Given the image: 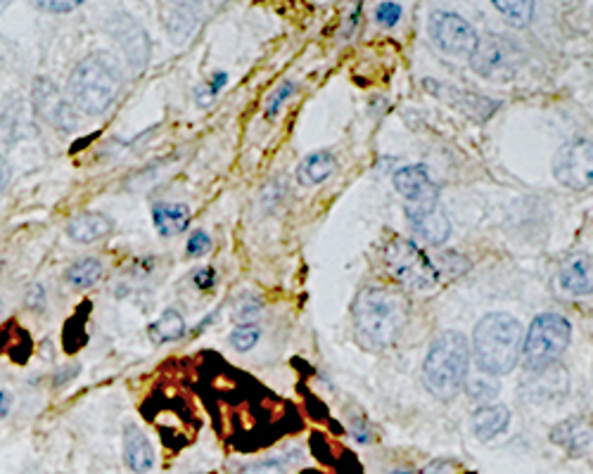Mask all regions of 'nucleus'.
<instances>
[{
	"label": "nucleus",
	"instance_id": "1",
	"mask_svg": "<svg viewBox=\"0 0 593 474\" xmlns=\"http://www.w3.org/2000/svg\"><path fill=\"white\" fill-rule=\"evenodd\" d=\"M352 318L359 342L373 351H383L402 338L408 320V301L389 287H363L354 299Z\"/></svg>",
	"mask_w": 593,
	"mask_h": 474
},
{
	"label": "nucleus",
	"instance_id": "2",
	"mask_svg": "<svg viewBox=\"0 0 593 474\" xmlns=\"http://www.w3.org/2000/svg\"><path fill=\"white\" fill-rule=\"evenodd\" d=\"M121 86H124V71L112 53H90L69 76L72 102L84 114L98 117L114 104Z\"/></svg>",
	"mask_w": 593,
	"mask_h": 474
},
{
	"label": "nucleus",
	"instance_id": "3",
	"mask_svg": "<svg viewBox=\"0 0 593 474\" xmlns=\"http://www.w3.org/2000/svg\"><path fill=\"white\" fill-rule=\"evenodd\" d=\"M525 330L508 313H486L475 326L473 351L477 368L490 375H508L523 356Z\"/></svg>",
	"mask_w": 593,
	"mask_h": 474
},
{
	"label": "nucleus",
	"instance_id": "4",
	"mask_svg": "<svg viewBox=\"0 0 593 474\" xmlns=\"http://www.w3.org/2000/svg\"><path fill=\"white\" fill-rule=\"evenodd\" d=\"M470 368V344L461 332L437 334L422 363V382L439 401H451L461 394Z\"/></svg>",
	"mask_w": 593,
	"mask_h": 474
},
{
	"label": "nucleus",
	"instance_id": "5",
	"mask_svg": "<svg viewBox=\"0 0 593 474\" xmlns=\"http://www.w3.org/2000/svg\"><path fill=\"white\" fill-rule=\"evenodd\" d=\"M572 340V326L565 316L560 313H541L531 320L529 330L525 332L523 359L529 371L549 368L556 365L565 354Z\"/></svg>",
	"mask_w": 593,
	"mask_h": 474
},
{
	"label": "nucleus",
	"instance_id": "6",
	"mask_svg": "<svg viewBox=\"0 0 593 474\" xmlns=\"http://www.w3.org/2000/svg\"><path fill=\"white\" fill-rule=\"evenodd\" d=\"M385 266L394 280L406 289H414V293H430L442 280V271H439L432 258L416 242L404 238L387 244Z\"/></svg>",
	"mask_w": 593,
	"mask_h": 474
},
{
	"label": "nucleus",
	"instance_id": "7",
	"mask_svg": "<svg viewBox=\"0 0 593 474\" xmlns=\"http://www.w3.org/2000/svg\"><path fill=\"white\" fill-rule=\"evenodd\" d=\"M525 53L515 41L501 34H486L477 41L475 53L470 55V67L482 79L494 84H508L520 74Z\"/></svg>",
	"mask_w": 593,
	"mask_h": 474
},
{
	"label": "nucleus",
	"instance_id": "8",
	"mask_svg": "<svg viewBox=\"0 0 593 474\" xmlns=\"http://www.w3.org/2000/svg\"><path fill=\"white\" fill-rule=\"evenodd\" d=\"M428 32L430 38L437 43V48L453 57H470L475 53L480 41L473 24L461 18V14L447 10H437L430 14Z\"/></svg>",
	"mask_w": 593,
	"mask_h": 474
},
{
	"label": "nucleus",
	"instance_id": "9",
	"mask_svg": "<svg viewBox=\"0 0 593 474\" xmlns=\"http://www.w3.org/2000/svg\"><path fill=\"white\" fill-rule=\"evenodd\" d=\"M553 176L570 190L593 188V143L576 137L562 145L553 159Z\"/></svg>",
	"mask_w": 593,
	"mask_h": 474
},
{
	"label": "nucleus",
	"instance_id": "10",
	"mask_svg": "<svg viewBox=\"0 0 593 474\" xmlns=\"http://www.w3.org/2000/svg\"><path fill=\"white\" fill-rule=\"evenodd\" d=\"M394 188L404 197V211H425L439 207V190L428 174V166H404L394 174Z\"/></svg>",
	"mask_w": 593,
	"mask_h": 474
},
{
	"label": "nucleus",
	"instance_id": "11",
	"mask_svg": "<svg viewBox=\"0 0 593 474\" xmlns=\"http://www.w3.org/2000/svg\"><path fill=\"white\" fill-rule=\"evenodd\" d=\"M105 26H108V34L119 43V48L124 51L129 65L135 71H143L152 48L145 29L127 12H114Z\"/></svg>",
	"mask_w": 593,
	"mask_h": 474
},
{
	"label": "nucleus",
	"instance_id": "12",
	"mask_svg": "<svg viewBox=\"0 0 593 474\" xmlns=\"http://www.w3.org/2000/svg\"><path fill=\"white\" fill-rule=\"evenodd\" d=\"M34 107L43 121L63 133H72L79 126V114L72 102L59 93L57 86L51 79H36L34 84Z\"/></svg>",
	"mask_w": 593,
	"mask_h": 474
},
{
	"label": "nucleus",
	"instance_id": "13",
	"mask_svg": "<svg viewBox=\"0 0 593 474\" xmlns=\"http://www.w3.org/2000/svg\"><path fill=\"white\" fill-rule=\"evenodd\" d=\"M523 399L535 404L560 401L562 396L570 394V375L562 371V365H549V368L529 371L523 379Z\"/></svg>",
	"mask_w": 593,
	"mask_h": 474
},
{
	"label": "nucleus",
	"instance_id": "14",
	"mask_svg": "<svg viewBox=\"0 0 593 474\" xmlns=\"http://www.w3.org/2000/svg\"><path fill=\"white\" fill-rule=\"evenodd\" d=\"M558 287L572 297L593 295V256L572 254L565 258L558 271Z\"/></svg>",
	"mask_w": 593,
	"mask_h": 474
},
{
	"label": "nucleus",
	"instance_id": "15",
	"mask_svg": "<svg viewBox=\"0 0 593 474\" xmlns=\"http://www.w3.org/2000/svg\"><path fill=\"white\" fill-rule=\"evenodd\" d=\"M549 437L570 455H586L593 451V427L584 418H570L558 422Z\"/></svg>",
	"mask_w": 593,
	"mask_h": 474
},
{
	"label": "nucleus",
	"instance_id": "16",
	"mask_svg": "<svg viewBox=\"0 0 593 474\" xmlns=\"http://www.w3.org/2000/svg\"><path fill=\"white\" fill-rule=\"evenodd\" d=\"M406 217H408L410 228L418 233V238L428 244H435V247L437 244H444L451 235V223L442 207L425 209V211H406Z\"/></svg>",
	"mask_w": 593,
	"mask_h": 474
},
{
	"label": "nucleus",
	"instance_id": "17",
	"mask_svg": "<svg viewBox=\"0 0 593 474\" xmlns=\"http://www.w3.org/2000/svg\"><path fill=\"white\" fill-rule=\"evenodd\" d=\"M124 458L129 470L135 474H145L155 467V449H152V441L145 437L139 427H127L124 430Z\"/></svg>",
	"mask_w": 593,
	"mask_h": 474
},
{
	"label": "nucleus",
	"instance_id": "18",
	"mask_svg": "<svg viewBox=\"0 0 593 474\" xmlns=\"http://www.w3.org/2000/svg\"><path fill=\"white\" fill-rule=\"evenodd\" d=\"M112 221L105 217V213H81V217H76L69 221L67 225V235L72 242H79V244H90V242H98L102 240L105 235L112 233Z\"/></svg>",
	"mask_w": 593,
	"mask_h": 474
},
{
	"label": "nucleus",
	"instance_id": "19",
	"mask_svg": "<svg viewBox=\"0 0 593 474\" xmlns=\"http://www.w3.org/2000/svg\"><path fill=\"white\" fill-rule=\"evenodd\" d=\"M508 422H510V410L504 404H486L475 410L473 432L482 441H492L498 434L506 432Z\"/></svg>",
	"mask_w": 593,
	"mask_h": 474
},
{
	"label": "nucleus",
	"instance_id": "20",
	"mask_svg": "<svg viewBox=\"0 0 593 474\" xmlns=\"http://www.w3.org/2000/svg\"><path fill=\"white\" fill-rule=\"evenodd\" d=\"M152 221H155V228L162 238L178 235L184 233L190 223V207L172 202L155 205V209H152Z\"/></svg>",
	"mask_w": 593,
	"mask_h": 474
},
{
	"label": "nucleus",
	"instance_id": "21",
	"mask_svg": "<svg viewBox=\"0 0 593 474\" xmlns=\"http://www.w3.org/2000/svg\"><path fill=\"white\" fill-rule=\"evenodd\" d=\"M332 172H334V157L326 150H318L299 164L297 180L301 183V186H318V183L328 180Z\"/></svg>",
	"mask_w": 593,
	"mask_h": 474
},
{
	"label": "nucleus",
	"instance_id": "22",
	"mask_svg": "<svg viewBox=\"0 0 593 474\" xmlns=\"http://www.w3.org/2000/svg\"><path fill=\"white\" fill-rule=\"evenodd\" d=\"M150 340L155 344H166V342H174L178 338H184L186 332V320L184 316H180L178 311L174 309H166L155 323L150 326Z\"/></svg>",
	"mask_w": 593,
	"mask_h": 474
},
{
	"label": "nucleus",
	"instance_id": "23",
	"mask_svg": "<svg viewBox=\"0 0 593 474\" xmlns=\"http://www.w3.org/2000/svg\"><path fill=\"white\" fill-rule=\"evenodd\" d=\"M164 26H166V34H169L176 43H184L188 36H193L197 20L188 8L180 5V8L164 12Z\"/></svg>",
	"mask_w": 593,
	"mask_h": 474
},
{
	"label": "nucleus",
	"instance_id": "24",
	"mask_svg": "<svg viewBox=\"0 0 593 474\" xmlns=\"http://www.w3.org/2000/svg\"><path fill=\"white\" fill-rule=\"evenodd\" d=\"M102 264L98 262V258H81V262H76L67 268V280L74 285V287H94L100 278H102Z\"/></svg>",
	"mask_w": 593,
	"mask_h": 474
},
{
	"label": "nucleus",
	"instance_id": "25",
	"mask_svg": "<svg viewBox=\"0 0 593 474\" xmlns=\"http://www.w3.org/2000/svg\"><path fill=\"white\" fill-rule=\"evenodd\" d=\"M492 5L518 29H525L535 18V3H527V0H494Z\"/></svg>",
	"mask_w": 593,
	"mask_h": 474
},
{
	"label": "nucleus",
	"instance_id": "26",
	"mask_svg": "<svg viewBox=\"0 0 593 474\" xmlns=\"http://www.w3.org/2000/svg\"><path fill=\"white\" fill-rule=\"evenodd\" d=\"M468 394H470V399H475V401H492V399H496L498 385H496V379L484 375V377H477V379L470 382Z\"/></svg>",
	"mask_w": 593,
	"mask_h": 474
},
{
	"label": "nucleus",
	"instance_id": "27",
	"mask_svg": "<svg viewBox=\"0 0 593 474\" xmlns=\"http://www.w3.org/2000/svg\"><path fill=\"white\" fill-rule=\"evenodd\" d=\"M256 342H260V328L256 326H238L233 332H231V344L233 349L238 351H250L256 346Z\"/></svg>",
	"mask_w": 593,
	"mask_h": 474
},
{
	"label": "nucleus",
	"instance_id": "28",
	"mask_svg": "<svg viewBox=\"0 0 593 474\" xmlns=\"http://www.w3.org/2000/svg\"><path fill=\"white\" fill-rule=\"evenodd\" d=\"M290 461H293L290 455L268 458V461H262V463L248 467L245 474H290V470H293Z\"/></svg>",
	"mask_w": 593,
	"mask_h": 474
},
{
	"label": "nucleus",
	"instance_id": "29",
	"mask_svg": "<svg viewBox=\"0 0 593 474\" xmlns=\"http://www.w3.org/2000/svg\"><path fill=\"white\" fill-rule=\"evenodd\" d=\"M293 93H295V84H283V86L276 90V93H273V98L266 102V117H268V119L276 117L278 110L283 107V102H285L287 98H290Z\"/></svg>",
	"mask_w": 593,
	"mask_h": 474
},
{
	"label": "nucleus",
	"instance_id": "30",
	"mask_svg": "<svg viewBox=\"0 0 593 474\" xmlns=\"http://www.w3.org/2000/svg\"><path fill=\"white\" fill-rule=\"evenodd\" d=\"M375 18H377L380 24L394 26V24H397V22L402 20V5H397V3H383V5H377Z\"/></svg>",
	"mask_w": 593,
	"mask_h": 474
},
{
	"label": "nucleus",
	"instance_id": "31",
	"mask_svg": "<svg viewBox=\"0 0 593 474\" xmlns=\"http://www.w3.org/2000/svg\"><path fill=\"white\" fill-rule=\"evenodd\" d=\"M209 247H211V238L205 231L193 233L188 244H186V250H188L190 256H202L205 252H209Z\"/></svg>",
	"mask_w": 593,
	"mask_h": 474
},
{
	"label": "nucleus",
	"instance_id": "32",
	"mask_svg": "<svg viewBox=\"0 0 593 474\" xmlns=\"http://www.w3.org/2000/svg\"><path fill=\"white\" fill-rule=\"evenodd\" d=\"M79 5H81L79 0H72V3H45V0H41V3H39V0H36V3H34L36 10H45V12H72Z\"/></svg>",
	"mask_w": 593,
	"mask_h": 474
},
{
	"label": "nucleus",
	"instance_id": "33",
	"mask_svg": "<svg viewBox=\"0 0 593 474\" xmlns=\"http://www.w3.org/2000/svg\"><path fill=\"white\" fill-rule=\"evenodd\" d=\"M256 316H260V304H245L238 309L235 320H242V326H248V320H252Z\"/></svg>",
	"mask_w": 593,
	"mask_h": 474
},
{
	"label": "nucleus",
	"instance_id": "34",
	"mask_svg": "<svg viewBox=\"0 0 593 474\" xmlns=\"http://www.w3.org/2000/svg\"><path fill=\"white\" fill-rule=\"evenodd\" d=\"M193 280H195V285L200 287V289H207V287L215 285V271H211V268H202V271H197Z\"/></svg>",
	"mask_w": 593,
	"mask_h": 474
},
{
	"label": "nucleus",
	"instance_id": "35",
	"mask_svg": "<svg viewBox=\"0 0 593 474\" xmlns=\"http://www.w3.org/2000/svg\"><path fill=\"white\" fill-rule=\"evenodd\" d=\"M74 375H79V365H69V368H65L63 375L55 377V385H57V387H59V385H65V382H67L69 377H74Z\"/></svg>",
	"mask_w": 593,
	"mask_h": 474
},
{
	"label": "nucleus",
	"instance_id": "36",
	"mask_svg": "<svg viewBox=\"0 0 593 474\" xmlns=\"http://www.w3.org/2000/svg\"><path fill=\"white\" fill-rule=\"evenodd\" d=\"M8 176H10L8 164H6L3 155H0V195H3V190H6V186H8Z\"/></svg>",
	"mask_w": 593,
	"mask_h": 474
},
{
	"label": "nucleus",
	"instance_id": "37",
	"mask_svg": "<svg viewBox=\"0 0 593 474\" xmlns=\"http://www.w3.org/2000/svg\"><path fill=\"white\" fill-rule=\"evenodd\" d=\"M10 412V396L0 389V418H6Z\"/></svg>",
	"mask_w": 593,
	"mask_h": 474
},
{
	"label": "nucleus",
	"instance_id": "38",
	"mask_svg": "<svg viewBox=\"0 0 593 474\" xmlns=\"http://www.w3.org/2000/svg\"><path fill=\"white\" fill-rule=\"evenodd\" d=\"M6 10V3H0V12H3Z\"/></svg>",
	"mask_w": 593,
	"mask_h": 474
},
{
	"label": "nucleus",
	"instance_id": "39",
	"mask_svg": "<svg viewBox=\"0 0 593 474\" xmlns=\"http://www.w3.org/2000/svg\"><path fill=\"white\" fill-rule=\"evenodd\" d=\"M0 306H3V304H0Z\"/></svg>",
	"mask_w": 593,
	"mask_h": 474
}]
</instances>
